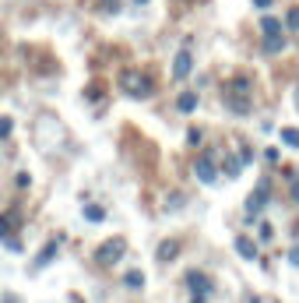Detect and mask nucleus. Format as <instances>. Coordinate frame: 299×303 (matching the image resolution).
<instances>
[{
	"label": "nucleus",
	"mask_w": 299,
	"mask_h": 303,
	"mask_svg": "<svg viewBox=\"0 0 299 303\" xmlns=\"http://www.w3.org/2000/svg\"><path fill=\"white\" fill-rule=\"evenodd\" d=\"M123 85H127V92H130V95H148V92H152V88H148V78H137L134 71H127V74H123Z\"/></svg>",
	"instance_id": "1"
},
{
	"label": "nucleus",
	"mask_w": 299,
	"mask_h": 303,
	"mask_svg": "<svg viewBox=\"0 0 299 303\" xmlns=\"http://www.w3.org/2000/svg\"><path fill=\"white\" fill-rule=\"evenodd\" d=\"M120 254H123V240H113V243H106V247H102L99 261H102V264H109V261H117Z\"/></svg>",
	"instance_id": "2"
},
{
	"label": "nucleus",
	"mask_w": 299,
	"mask_h": 303,
	"mask_svg": "<svg viewBox=\"0 0 299 303\" xmlns=\"http://www.w3.org/2000/svg\"><path fill=\"white\" fill-rule=\"evenodd\" d=\"M236 250H239L243 257H253V254H257V247H253V243H250L246 236H239V240H236Z\"/></svg>",
	"instance_id": "3"
},
{
	"label": "nucleus",
	"mask_w": 299,
	"mask_h": 303,
	"mask_svg": "<svg viewBox=\"0 0 299 303\" xmlns=\"http://www.w3.org/2000/svg\"><path fill=\"white\" fill-rule=\"evenodd\" d=\"M186 71H190V53H179V60H176V78H183Z\"/></svg>",
	"instance_id": "4"
},
{
	"label": "nucleus",
	"mask_w": 299,
	"mask_h": 303,
	"mask_svg": "<svg viewBox=\"0 0 299 303\" xmlns=\"http://www.w3.org/2000/svg\"><path fill=\"white\" fill-rule=\"evenodd\" d=\"M282 141L292 145V148H299V131H296V127H285V131H282Z\"/></svg>",
	"instance_id": "5"
},
{
	"label": "nucleus",
	"mask_w": 299,
	"mask_h": 303,
	"mask_svg": "<svg viewBox=\"0 0 299 303\" xmlns=\"http://www.w3.org/2000/svg\"><path fill=\"white\" fill-rule=\"evenodd\" d=\"M194 106H197V95H194V92H186V95H179V109H183V113H190Z\"/></svg>",
	"instance_id": "6"
},
{
	"label": "nucleus",
	"mask_w": 299,
	"mask_h": 303,
	"mask_svg": "<svg viewBox=\"0 0 299 303\" xmlns=\"http://www.w3.org/2000/svg\"><path fill=\"white\" fill-rule=\"evenodd\" d=\"M260 28H264V35H278V32H282V25H278L275 18H264V25H260Z\"/></svg>",
	"instance_id": "7"
},
{
	"label": "nucleus",
	"mask_w": 299,
	"mask_h": 303,
	"mask_svg": "<svg viewBox=\"0 0 299 303\" xmlns=\"http://www.w3.org/2000/svg\"><path fill=\"white\" fill-rule=\"evenodd\" d=\"M197 169H201V180H215V173H211V162H208V159H204Z\"/></svg>",
	"instance_id": "8"
},
{
	"label": "nucleus",
	"mask_w": 299,
	"mask_h": 303,
	"mask_svg": "<svg viewBox=\"0 0 299 303\" xmlns=\"http://www.w3.org/2000/svg\"><path fill=\"white\" fill-rule=\"evenodd\" d=\"M141 282H144V275H141V272H130V275H127V286H134V289H137Z\"/></svg>",
	"instance_id": "9"
},
{
	"label": "nucleus",
	"mask_w": 299,
	"mask_h": 303,
	"mask_svg": "<svg viewBox=\"0 0 299 303\" xmlns=\"http://www.w3.org/2000/svg\"><path fill=\"white\" fill-rule=\"evenodd\" d=\"M289 25H292V28H299V7H292V11H289Z\"/></svg>",
	"instance_id": "10"
},
{
	"label": "nucleus",
	"mask_w": 299,
	"mask_h": 303,
	"mask_svg": "<svg viewBox=\"0 0 299 303\" xmlns=\"http://www.w3.org/2000/svg\"><path fill=\"white\" fill-rule=\"evenodd\" d=\"M253 4H257V7H268V4H271V0H253Z\"/></svg>",
	"instance_id": "11"
},
{
	"label": "nucleus",
	"mask_w": 299,
	"mask_h": 303,
	"mask_svg": "<svg viewBox=\"0 0 299 303\" xmlns=\"http://www.w3.org/2000/svg\"><path fill=\"white\" fill-rule=\"evenodd\" d=\"M141 4H144V0H141Z\"/></svg>",
	"instance_id": "12"
}]
</instances>
